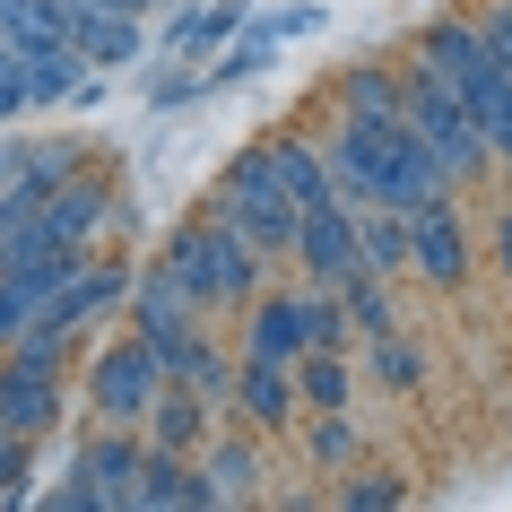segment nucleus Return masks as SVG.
<instances>
[{
    "mask_svg": "<svg viewBox=\"0 0 512 512\" xmlns=\"http://www.w3.org/2000/svg\"><path fill=\"white\" fill-rule=\"evenodd\" d=\"M27 478H35V434L0 426V504H27Z\"/></svg>",
    "mask_w": 512,
    "mask_h": 512,
    "instance_id": "bb28decb",
    "label": "nucleus"
},
{
    "mask_svg": "<svg viewBox=\"0 0 512 512\" xmlns=\"http://www.w3.org/2000/svg\"><path fill=\"white\" fill-rule=\"evenodd\" d=\"M400 495H408L400 478H356V486H339V504H348V512H382V504H400Z\"/></svg>",
    "mask_w": 512,
    "mask_h": 512,
    "instance_id": "2f4dec72",
    "label": "nucleus"
},
{
    "mask_svg": "<svg viewBox=\"0 0 512 512\" xmlns=\"http://www.w3.org/2000/svg\"><path fill=\"white\" fill-rule=\"evenodd\" d=\"M339 113H408L400 70H391V61H356L348 79H339Z\"/></svg>",
    "mask_w": 512,
    "mask_h": 512,
    "instance_id": "aec40b11",
    "label": "nucleus"
},
{
    "mask_svg": "<svg viewBox=\"0 0 512 512\" xmlns=\"http://www.w3.org/2000/svg\"><path fill=\"white\" fill-rule=\"evenodd\" d=\"M400 96H408V122H417V139L443 157V174H452V183H478L486 165H495V148H486V131H478V113L460 105V96L434 79L417 53H408V70H400Z\"/></svg>",
    "mask_w": 512,
    "mask_h": 512,
    "instance_id": "20e7f679",
    "label": "nucleus"
},
{
    "mask_svg": "<svg viewBox=\"0 0 512 512\" xmlns=\"http://www.w3.org/2000/svg\"><path fill=\"white\" fill-rule=\"evenodd\" d=\"M495 252H504V278H512V209H504V226H495Z\"/></svg>",
    "mask_w": 512,
    "mask_h": 512,
    "instance_id": "f704fd0d",
    "label": "nucleus"
},
{
    "mask_svg": "<svg viewBox=\"0 0 512 512\" xmlns=\"http://www.w3.org/2000/svg\"><path fill=\"white\" fill-rule=\"evenodd\" d=\"M374 374L391 382V391H417V374H426V365H417V348H408L400 330H382V339H374Z\"/></svg>",
    "mask_w": 512,
    "mask_h": 512,
    "instance_id": "cd10ccee",
    "label": "nucleus"
},
{
    "mask_svg": "<svg viewBox=\"0 0 512 512\" xmlns=\"http://www.w3.org/2000/svg\"><path fill=\"white\" fill-rule=\"evenodd\" d=\"M408 270L434 278V287H460V278H469V226H460V200H452V209L408 217Z\"/></svg>",
    "mask_w": 512,
    "mask_h": 512,
    "instance_id": "f8f14e48",
    "label": "nucleus"
},
{
    "mask_svg": "<svg viewBox=\"0 0 512 512\" xmlns=\"http://www.w3.org/2000/svg\"><path fill=\"white\" fill-rule=\"evenodd\" d=\"M131 330L165 356V374H183L191 356H200V296H191V278L174 270V261L139 270V287H131Z\"/></svg>",
    "mask_w": 512,
    "mask_h": 512,
    "instance_id": "423d86ee",
    "label": "nucleus"
},
{
    "mask_svg": "<svg viewBox=\"0 0 512 512\" xmlns=\"http://www.w3.org/2000/svg\"><path fill=\"white\" fill-rule=\"evenodd\" d=\"M217 478L200 452H157L148 443V469H139V512H209Z\"/></svg>",
    "mask_w": 512,
    "mask_h": 512,
    "instance_id": "9d476101",
    "label": "nucleus"
},
{
    "mask_svg": "<svg viewBox=\"0 0 512 512\" xmlns=\"http://www.w3.org/2000/svg\"><path fill=\"white\" fill-rule=\"evenodd\" d=\"M61 35L87 53V70H122V61H139V18H131V9H105V0H61Z\"/></svg>",
    "mask_w": 512,
    "mask_h": 512,
    "instance_id": "9b49d317",
    "label": "nucleus"
},
{
    "mask_svg": "<svg viewBox=\"0 0 512 512\" xmlns=\"http://www.w3.org/2000/svg\"><path fill=\"white\" fill-rule=\"evenodd\" d=\"M478 27H486V44H495V53H504V70H512V0H495Z\"/></svg>",
    "mask_w": 512,
    "mask_h": 512,
    "instance_id": "72a5a7b5",
    "label": "nucleus"
},
{
    "mask_svg": "<svg viewBox=\"0 0 512 512\" xmlns=\"http://www.w3.org/2000/svg\"><path fill=\"white\" fill-rule=\"evenodd\" d=\"M304 322H313V348H356V322H348L339 287H304Z\"/></svg>",
    "mask_w": 512,
    "mask_h": 512,
    "instance_id": "a878e982",
    "label": "nucleus"
},
{
    "mask_svg": "<svg viewBox=\"0 0 512 512\" xmlns=\"http://www.w3.org/2000/svg\"><path fill=\"white\" fill-rule=\"evenodd\" d=\"M261 157L278 165V183L296 191V209H322V200H339V174H330L322 148H304V139H270Z\"/></svg>",
    "mask_w": 512,
    "mask_h": 512,
    "instance_id": "a211bd4d",
    "label": "nucleus"
},
{
    "mask_svg": "<svg viewBox=\"0 0 512 512\" xmlns=\"http://www.w3.org/2000/svg\"><path fill=\"white\" fill-rule=\"evenodd\" d=\"M209 478H217V504H243V495H261L270 469H261L252 443H217V452H209Z\"/></svg>",
    "mask_w": 512,
    "mask_h": 512,
    "instance_id": "b1692460",
    "label": "nucleus"
},
{
    "mask_svg": "<svg viewBox=\"0 0 512 512\" xmlns=\"http://www.w3.org/2000/svg\"><path fill=\"white\" fill-rule=\"evenodd\" d=\"M165 356L148 348V339H113L105 356H96V374H87V400H96V417H105V426H148V408L165 400Z\"/></svg>",
    "mask_w": 512,
    "mask_h": 512,
    "instance_id": "0eeeda50",
    "label": "nucleus"
},
{
    "mask_svg": "<svg viewBox=\"0 0 512 512\" xmlns=\"http://www.w3.org/2000/svg\"><path fill=\"white\" fill-rule=\"evenodd\" d=\"M235 27H243V0H217V9H183L165 27V44H174V61H191V53H209V44H226Z\"/></svg>",
    "mask_w": 512,
    "mask_h": 512,
    "instance_id": "412c9836",
    "label": "nucleus"
},
{
    "mask_svg": "<svg viewBox=\"0 0 512 512\" xmlns=\"http://www.w3.org/2000/svg\"><path fill=\"white\" fill-rule=\"evenodd\" d=\"M313 460H356V426H348V408H322V426H313Z\"/></svg>",
    "mask_w": 512,
    "mask_h": 512,
    "instance_id": "c756f323",
    "label": "nucleus"
},
{
    "mask_svg": "<svg viewBox=\"0 0 512 512\" xmlns=\"http://www.w3.org/2000/svg\"><path fill=\"white\" fill-rule=\"evenodd\" d=\"M209 408L217 400H200L191 382H165V400L148 408V443H157V452H200V443H209Z\"/></svg>",
    "mask_w": 512,
    "mask_h": 512,
    "instance_id": "f3484780",
    "label": "nucleus"
},
{
    "mask_svg": "<svg viewBox=\"0 0 512 512\" xmlns=\"http://www.w3.org/2000/svg\"><path fill=\"white\" fill-rule=\"evenodd\" d=\"M235 235H252L261 252H296V226H304V209H296V191L278 183V165L252 148V157H235L226 165V183H217V200H209Z\"/></svg>",
    "mask_w": 512,
    "mask_h": 512,
    "instance_id": "39448f33",
    "label": "nucleus"
},
{
    "mask_svg": "<svg viewBox=\"0 0 512 512\" xmlns=\"http://www.w3.org/2000/svg\"><path fill=\"white\" fill-rule=\"evenodd\" d=\"M113 174H79V183H61L53 200H44V243H61V252H87V235L113 217Z\"/></svg>",
    "mask_w": 512,
    "mask_h": 512,
    "instance_id": "ddd939ff",
    "label": "nucleus"
},
{
    "mask_svg": "<svg viewBox=\"0 0 512 512\" xmlns=\"http://www.w3.org/2000/svg\"><path fill=\"white\" fill-rule=\"evenodd\" d=\"M348 322H356V339H382V330H400V313H391V287H382V270H356L348 287Z\"/></svg>",
    "mask_w": 512,
    "mask_h": 512,
    "instance_id": "5701e85b",
    "label": "nucleus"
},
{
    "mask_svg": "<svg viewBox=\"0 0 512 512\" xmlns=\"http://www.w3.org/2000/svg\"><path fill=\"white\" fill-rule=\"evenodd\" d=\"M304 348H313L304 296H252V339H243V356H270V365H296Z\"/></svg>",
    "mask_w": 512,
    "mask_h": 512,
    "instance_id": "dca6fc26",
    "label": "nucleus"
},
{
    "mask_svg": "<svg viewBox=\"0 0 512 512\" xmlns=\"http://www.w3.org/2000/svg\"><path fill=\"white\" fill-rule=\"evenodd\" d=\"M278 44H287V9H278V18H261V27H243L235 44H226V61H217V79H243V70H261Z\"/></svg>",
    "mask_w": 512,
    "mask_h": 512,
    "instance_id": "393cba45",
    "label": "nucleus"
},
{
    "mask_svg": "<svg viewBox=\"0 0 512 512\" xmlns=\"http://www.w3.org/2000/svg\"><path fill=\"white\" fill-rule=\"evenodd\" d=\"M165 261L191 278V296H200V304H252V296H261V261H270V252H261L252 235H235V226L209 209V217H191V226L165 235Z\"/></svg>",
    "mask_w": 512,
    "mask_h": 512,
    "instance_id": "7ed1b4c3",
    "label": "nucleus"
},
{
    "mask_svg": "<svg viewBox=\"0 0 512 512\" xmlns=\"http://www.w3.org/2000/svg\"><path fill=\"white\" fill-rule=\"evenodd\" d=\"M296 261L313 287H348L356 270H365V243H356V209L348 200H322V209H304L296 226Z\"/></svg>",
    "mask_w": 512,
    "mask_h": 512,
    "instance_id": "6e6552de",
    "label": "nucleus"
},
{
    "mask_svg": "<svg viewBox=\"0 0 512 512\" xmlns=\"http://www.w3.org/2000/svg\"><path fill=\"white\" fill-rule=\"evenodd\" d=\"M296 408H304L296 365H270V356H243L235 365V417L243 426H287Z\"/></svg>",
    "mask_w": 512,
    "mask_h": 512,
    "instance_id": "2eb2a0df",
    "label": "nucleus"
},
{
    "mask_svg": "<svg viewBox=\"0 0 512 512\" xmlns=\"http://www.w3.org/2000/svg\"><path fill=\"white\" fill-rule=\"evenodd\" d=\"M27 113V53L0 35V122H18Z\"/></svg>",
    "mask_w": 512,
    "mask_h": 512,
    "instance_id": "c85d7f7f",
    "label": "nucleus"
},
{
    "mask_svg": "<svg viewBox=\"0 0 512 512\" xmlns=\"http://www.w3.org/2000/svg\"><path fill=\"white\" fill-rule=\"evenodd\" d=\"M356 243H365V270H408V217L400 209H365L356 217Z\"/></svg>",
    "mask_w": 512,
    "mask_h": 512,
    "instance_id": "4be33fe9",
    "label": "nucleus"
},
{
    "mask_svg": "<svg viewBox=\"0 0 512 512\" xmlns=\"http://www.w3.org/2000/svg\"><path fill=\"white\" fill-rule=\"evenodd\" d=\"M53 417H61V382H53V365H35V356L9 348V365H0V426L44 434Z\"/></svg>",
    "mask_w": 512,
    "mask_h": 512,
    "instance_id": "4468645a",
    "label": "nucleus"
},
{
    "mask_svg": "<svg viewBox=\"0 0 512 512\" xmlns=\"http://www.w3.org/2000/svg\"><path fill=\"white\" fill-rule=\"evenodd\" d=\"M27 322H35V296L18 287V278H0V348H18V339H27Z\"/></svg>",
    "mask_w": 512,
    "mask_h": 512,
    "instance_id": "7c9ffc66",
    "label": "nucleus"
},
{
    "mask_svg": "<svg viewBox=\"0 0 512 512\" xmlns=\"http://www.w3.org/2000/svg\"><path fill=\"white\" fill-rule=\"evenodd\" d=\"M417 61H426L434 79L452 87L460 105L478 113V131H486V148L512 165V70H504V53L486 44V27L478 18H434L426 35H417Z\"/></svg>",
    "mask_w": 512,
    "mask_h": 512,
    "instance_id": "f03ea898",
    "label": "nucleus"
},
{
    "mask_svg": "<svg viewBox=\"0 0 512 512\" xmlns=\"http://www.w3.org/2000/svg\"><path fill=\"white\" fill-rule=\"evenodd\" d=\"M87 486L105 512H139V469H148V426H105L96 443L79 452Z\"/></svg>",
    "mask_w": 512,
    "mask_h": 512,
    "instance_id": "1a4fd4ad",
    "label": "nucleus"
},
{
    "mask_svg": "<svg viewBox=\"0 0 512 512\" xmlns=\"http://www.w3.org/2000/svg\"><path fill=\"white\" fill-rule=\"evenodd\" d=\"M296 391H304V408H348V400H356L348 348H304V356H296Z\"/></svg>",
    "mask_w": 512,
    "mask_h": 512,
    "instance_id": "6ab92c4d",
    "label": "nucleus"
},
{
    "mask_svg": "<svg viewBox=\"0 0 512 512\" xmlns=\"http://www.w3.org/2000/svg\"><path fill=\"white\" fill-rule=\"evenodd\" d=\"M44 504H53V512H105V504H96V486H87V469H70L61 486H44Z\"/></svg>",
    "mask_w": 512,
    "mask_h": 512,
    "instance_id": "473e14b6",
    "label": "nucleus"
},
{
    "mask_svg": "<svg viewBox=\"0 0 512 512\" xmlns=\"http://www.w3.org/2000/svg\"><path fill=\"white\" fill-rule=\"evenodd\" d=\"M330 174H339V200L356 217L365 209L426 217V209H452V191H460L408 113H339L330 122Z\"/></svg>",
    "mask_w": 512,
    "mask_h": 512,
    "instance_id": "f257e3e1",
    "label": "nucleus"
}]
</instances>
